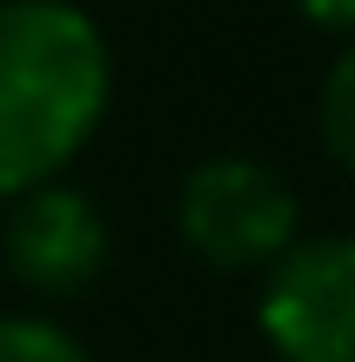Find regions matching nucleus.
<instances>
[{
  "label": "nucleus",
  "mask_w": 355,
  "mask_h": 362,
  "mask_svg": "<svg viewBox=\"0 0 355 362\" xmlns=\"http://www.w3.org/2000/svg\"><path fill=\"white\" fill-rule=\"evenodd\" d=\"M107 215L88 188L74 181H40V188L13 194V215L0 228V255H7L13 282L34 296H80L94 275L107 269Z\"/></svg>",
  "instance_id": "obj_4"
},
{
  "label": "nucleus",
  "mask_w": 355,
  "mask_h": 362,
  "mask_svg": "<svg viewBox=\"0 0 355 362\" xmlns=\"http://www.w3.org/2000/svg\"><path fill=\"white\" fill-rule=\"evenodd\" d=\"M0 362H88V349L47 315H0Z\"/></svg>",
  "instance_id": "obj_6"
},
{
  "label": "nucleus",
  "mask_w": 355,
  "mask_h": 362,
  "mask_svg": "<svg viewBox=\"0 0 355 362\" xmlns=\"http://www.w3.org/2000/svg\"><path fill=\"white\" fill-rule=\"evenodd\" d=\"M255 322L275 362H355V235H302L275 255Z\"/></svg>",
  "instance_id": "obj_3"
},
{
  "label": "nucleus",
  "mask_w": 355,
  "mask_h": 362,
  "mask_svg": "<svg viewBox=\"0 0 355 362\" xmlns=\"http://www.w3.org/2000/svg\"><path fill=\"white\" fill-rule=\"evenodd\" d=\"M174 228L215 275H262L302 242V194L262 155H201L174 188Z\"/></svg>",
  "instance_id": "obj_2"
},
{
  "label": "nucleus",
  "mask_w": 355,
  "mask_h": 362,
  "mask_svg": "<svg viewBox=\"0 0 355 362\" xmlns=\"http://www.w3.org/2000/svg\"><path fill=\"white\" fill-rule=\"evenodd\" d=\"M114 94V54L74 0H0V202L61 181Z\"/></svg>",
  "instance_id": "obj_1"
},
{
  "label": "nucleus",
  "mask_w": 355,
  "mask_h": 362,
  "mask_svg": "<svg viewBox=\"0 0 355 362\" xmlns=\"http://www.w3.org/2000/svg\"><path fill=\"white\" fill-rule=\"evenodd\" d=\"M315 128H322V148L342 175H355V40L329 61L322 74V94H315Z\"/></svg>",
  "instance_id": "obj_5"
},
{
  "label": "nucleus",
  "mask_w": 355,
  "mask_h": 362,
  "mask_svg": "<svg viewBox=\"0 0 355 362\" xmlns=\"http://www.w3.org/2000/svg\"><path fill=\"white\" fill-rule=\"evenodd\" d=\"M295 13H302L308 27H322V34H342L355 40V0H289Z\"/></svg>",
  "instance_id": "obj_7"
}]
</instances>
